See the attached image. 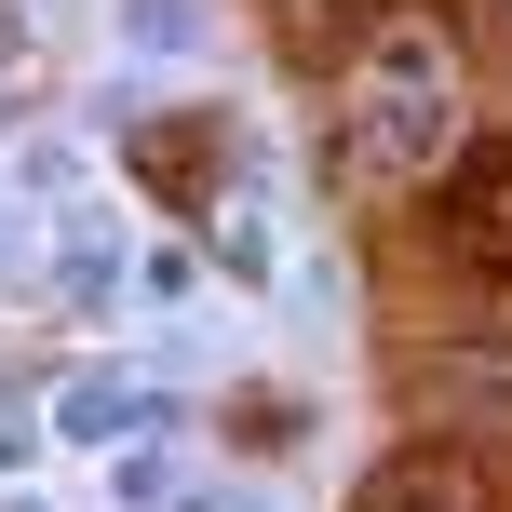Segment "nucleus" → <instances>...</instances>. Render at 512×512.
I'll return each mask as SVG.
<instances>
[{
	"mask_svg": "<svg viewBox=\"0 0 512 512\" xmlns=\"http://www.w3.org/2000/svg\"><path fill=\"white\" fill-rule=\"evenodd\" d=\"M122 54L135 68H189L203 54V0H122Z\"/></svg>",
	"mask_w": 512,
	"mask_h": 512,
	"instance_id": "obj_4",
	"label": "nucleus"
},
{
	"mask_svg": "<svg viewBox=\"0 0 512 512\" xmlns=\"http://www.w3.org/2000/svg\"><path fill=\"white\" fill-rule=\"evenodd\" d=\"M54 432H68V445H122V432H135V391H122V378H81L68 405H54Z\"/></svg>",
	"mask_w": 512,
	"mask_h": 512,
	"instance_id": "obj_5",
	"label": "nucleus"
},
{
	"mask_svg": "<svg viewBox=\"0 0 512 512\" xmlns=\"http://www.w3.org/2000/svg\"><path fill=\"white\" fill-rule=\"evenodd\" d=\"M108 499L122 512H203V486H189L176 459H108Z\"/></svg>",
	"mask_w": 512,
	"mask_h": 512,
	"instance_id": "obj_6",
	"label": "nucleus"
},
{
	"mask_svg": "<svg viewBox=\"0 0 512 512\" xmlns=\"http://www.w3.org/2000/svg\"><path fill=\"white\" fill-rule=\"evenodd\" d=\"M432 216H445V256H459V270L512 283V135H472V149L445 162Z\"/></svg>",
	"mask_w": 512,
	"mask_h": 512,
	"instance_id": "obj_2",
	"label": "nucleus"
},
{
	"mask_svg": "<svg viewBox=\"0 0 512 512\" xmlns=\"http://www.w3.org/2000/svg\"><path fill=\"white\" fill-rule=\"evenodd\" d=\"M364 512H499V499H486V472H472V459L418 445V459H391L378 486H364Z\"/></svg>",
	"mask_w": 512,
	"mask_h": 512,
	"instance_id": "obj_3",
	"label": "nucleus"
},
{
	"mask_svg": "<svg viewBox=\"0 0 512 512\" xmlns=\"http://www.w3.org/2000/svg\"><path fill=\"white\" fill-rule=\"evenodd\" d=\"M351 162L364 176H445L459 162V54L432 27H378L351 54Z\"/></svg>",
	"mask_w": 512,
	"mask_h": 512,
	"instance_id": "obj_1",
	"label": "nucleus"
}]
</instances>
